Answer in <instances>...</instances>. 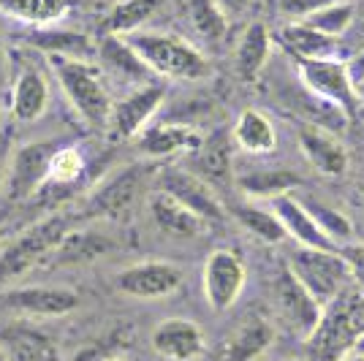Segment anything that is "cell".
Wrapping results in <instances>:
<instances>
[{
	"instance_id": "1f68e13d",
	"label": "cell",
	"mask_w": 364,
	"mask_h": 361,
	"mask_svg": "<svg viewBox=\"0 0 364 361\" xmlns=\"http://www.w3.org/2000/svg\"><path fill=\"white\" fill-rule=\"evenodd\" d=\"M161 9V0H117L104 16V36H131L144 31V22Z\"/></svg>"
},
{
	"instance_id": "44dd1931",
	"label": "cell",
	"mask_w": 364,
	"mask_h": 361,
	"mask_svg": "<svg viewBox=\"0 0 364 361\" xmlns=\"http://www.w3.org/2000/svg\"><path fill=\"white\" fill-rule=\"evenodd\" d=\"M147 207H150V217L155 228L161 234L171 237V239H196L207 228V223L201 217H196L191 210H185L177 198L161 193V190L152 193Z\"/></svg>"
},
{
	"instance_id": "74e56055",
	"label": "cell",
	"mask_w": 364,
	"mask_h": 361,
	"mask_svg": "<svg viewBox=\"0 0 364 361\" xmlns=\"http://www.w3.org/2000/svg\"><path fill=\"white\" fill-rule=\"evenodd\" d=\"M340 253H343L346 264H348L350 283H353V288L364 293V244H350L348 242Z\"/></svg>"
},
{
	"instance_id": "d6986e66",
	"label": "cell",
	"mask_w": 364,
	"mask_h": 361,
	"mask_svg": "<svg viewBox=\"0 0 364 361\" xmlns=\"http://www.w3.org/2000/svg\"><path fill=\"white\" fill-rule=\"evenodd\" d=\"M204 136L198 134L196 128L191 125H171V122H161V125H147L141 134L136 136L139 150L144 152L147 158L155 161H166L174 155H185V152H193L201 147Z\"/></svg>"
},
{
	"instance_id": "f546056e",
	"label": "cell",
	"mask_w": 364,
	"mask_h": 361,
	"mask_svg": "<svg viewBox=\"0 0 364 361\" xmlns=\"http://www.w3.org/2000/svg\"><path fill=\"white\" fill-rule=\"evenodd\" d=\"M231 215L240 226L253 234L258 242L264 244H280L286 242V228L277 220V215L272 212L269 204H261V201H245V204H234L231 207Z\"/></svg>"
},
{
	"instance_id": "f1b7e54d",
	"label": "cell",
	"mask_w": 364,
	"mask_h": 361,
	"mask_svg": "<svg viewBox=\"0 0 364 361\" xmlns=\"http://www.w3.org/2000/svg\"><path fill=\"white\" fill-rule=\"evenodd\" d=\"M95 58L107 65L109 71L120 74L122 79H131V82H150V71L147 65L139 60V55L128 46V41L122 36H104L98 44H95Z\"/></svg>"
},
{
	"instance_id": "83f0119b",
	"label": "cell",
	"mask_w": 364,
	"mask_h": 361,
	"mask_svg": "<svg viewBox=\"0 0 364 361\" xmlns=\"http://www.w3.org/2000/svg\"><path fill=\"white\" fill-rule=\"evenodd\" d=\"M280 41L296 60H326L340 58V38H329L323 33L307 28L304 22H291L280 28Z\"/></svg>"
},
{
	"instance_id": "2e32d148",
	"label": "cell",
	"mask_w": 364,
	"mask_h": 361,
	"mask_svg": "<svg viewBox=\"0 0 364 361\" xmlns=\"http://www.w3.org/2000/svg\"><path fill=\"white\" fill-rule=\"evenodd\" d=\"M296 141L302 150L304 161L313 166L323 177H343L350 166V155L346 150V144L326 128L304 122L296 131Z\"/></svg>"
},
{
	"instance_id": "277c9868",
	"label": "cell",
	"mask_w": 364,
	"mask_h": 361,
	"mask_svg": "<svg viewBox=\"0 0 364 361\" xmlns=\"http://www.w3.org/2000/svg\"><path fill=\"white\" fill-rule=\"evenodd\" d=\"M68 228H71V217L55 212L49 217L36 220L11 242L0 244V291L9 288V283L25 277L33 266L44 264Z\"/></svg>"
},
{
	"instance_id": "f6af8a7d",
	"label": "cell",
	"mask_w": 364,
	"mask_h": 361,
	"mask_svg": "<svg viewBox=\"0 0 364 361\" xmlns=\"http://www.w3.org/2000/svg\"><path fill=\"white\" fill-rule=\"evenodd\" d=\"M353 95H356V104H364V76L353 82Z\"/></svg>"
},
{
	"instance_id": "7a4b0ae2",
	"label": "cell",
	"mask_w": 364,
	"mask_h": 361,
	"mask_svg": "<svg viewBox=\"0 0 364 361\" xmlns=\"http://www.w3.org/2000/svg\"><path fill=\"white\" fill-rule=\"evenodd\" d=\"M364 340V293L348 288L321 313L318 326L304 340L307 361H340Z\"/></svg>"
},
{
	"instance_id": "bcb514c9",
	"label": "cell",
	"mask_w": 364,
	"mask_h": 361,
	"mask_svg": "<svg viewBox=\"0 0 364 361\" xmlns=\"http://www.w3.org/2000/svg\"><path fill=\"white\" fill-rule=\"evenodd\" d=\"M340 361H364V350L362 347H353V350H348Z\"/></svg>"
},
{
	"instance_id": "d4e9b609",
	"label": "cell",
	"mask_w": 364,
	"mask_h": 361,
	"mask_svg": "<svg viewBox=\"0 0 364 361\" xmlns=\"http://www.w3.org/2000/svg\"><path fill=\"white\" fill-rule=\"evenodd\" d=\"M231 136L213 134L210 139L201 141V147L193 152V163L201 180L210 188H223V185H234V163H231Z\"/></svg>"
},
{
	"instance_id": "8fae6325",
	"label": "cell",
	"mask_w": 364,
	"mask_h": 361,
	"mask_svg": "<svg viewBox=\"0 0 364 361\" xmlns=\"http://www.w3.org/2000/svg\"><path fill=\"white\" fill-rule=\"evenodd\" d=\"M164 101H166V85L144 82L141 87H136L134 92H128L125 98L112 104L107 131L114 139H122V141L125 139H136L152 122V117L161 112Z\"/></svg>"
},
{
	"instance_id": "5b68a950",
	"label": "cell",
	"mask_w": 364,
	"mask_h": 361,
	"mask_svg": "<svg viewBox=\"0 0 364 361\" xmlns=\"http://www.w3.org/2000/svg\"><path fill=\"white\" fill-rule=\"evenodd\" d=\"M289 269L321 307H326L340 293L353 288L348 264L337 247L318 250V247H299L296 244V250L289 258Z\"/></svg>"
},
{
	"instance_id": "f35d334b",
	"label": "cell",
	"mask_w": 364,
	"mask_h": 361,
	"mask_svg": "<svg viewBox=\"0 0 364 361\" xmlns=\"http://www.w3.org/2000/svg\"><path fill=\"white\" fill-rule=\"evenodd\" d=\"M334 0H277V9H280V14L291 16L294 22H299L304 16H310L313 11H318L323 6H329Z\"/></svg>"
},
{
	"instance_id": "836d02e7",
	"label": "cell",
	"mask_w": 364,
	"mask_h": 361,
	"mask_svg": "<svg viewBox=\"0 0 364 361\" xmlns=\"http://www.w3.org/2000/svg\"><path fill=\"white\" fill-rule=\"evenodd\" d=\"M0 345L9 350L11 361H60L58 347L52 345L49 337L36 329H25V326L6 331Z\"/></svg>"
},
{
	"instance_id": "4fadbf2b",
	"label": "cell",
	"mask_w": 364,
	"mask_h": 361,
	"mask_svg": "<svg viewBox=\"0 0 364 361\" xmlns=\"http://www.w3.org/2000/svg\"><path fill=\"white\" fill-rule=\"evenodd\" d=\"M299 65V79L307 90L318 101L337 106L348 114L356 106L353 95V82L348 76V65L340 58H326V60H296Z\"/></svg>"
},
{
	"instance_id": "8d00e7d4",
	"label": "cell",
	"mask_w": 364,
	"mask_h": 361,
	"mask_svg": "<svg viewBox=\"0 0 364 361\" xmlns=\"http://www.w3.org/2000/svg\"><path fill=\"white\" fill-rule=\"evenodd\" d=\"M302 204L304 210L310 212L313 223L321 228V234L332 242L334 247L337 244H348V239L353 237V226H350V220L343 212L329 207V204H321V201H302Z\"/></svg>"
},
{
	"instance_id": "d6a6232c",
	"label": "cell",
	"mask_w": 364,
	"mask_h": 361,
	"mask_svg": "<svg viewBox=\"0 0 364 361\" xmlns=\"http://www.w3.org/2000/svg\"><path fill=\"white\" fill-rule=\"evenodd\" d=\"M185 16L193 33L207 46H220L228 36V16L215 0H188Z\"/></svg>"
},
{
	"instance_id": "d590c367",
	"label": "cell",
	"mask_w": 364,
	"mask_h": 361,
	"mask_svg": "<svg viewBox=\"0 0 364 361\" xmlns=\"http://www.w3.org/2000/svg\"><path fill=\"white\" fill-rule=\"evenodd\" d=\"M85 171H87V161H85L82 150L74 147V144H60L58 152L52 155L46 188H71V185H76V182L85 177Z\"/></svg>"
},
{
	"instance_id": "f907efd6",
	"label": "cell",
	"mask_w": 364,
	"mask_h": 361,
	"mask_svg": "<svg viewBox=\"0 0 364 361\" xmlns=\"http://www.w3.org/2000/svg\"><path fill=\"white\" fill-rule=\"evenodd\" d=\"M286 361H299V359H286Z\"/></svg>"
},
{
	"instance_id": "30bf717a",
	"label": "cell",
	"mask_w": 364,
	"mask_h": 361,
	"mask_svg": "<svg viewBox=\"0 0 364 361\" xmlns=\"http://www.w3.org/2000/svg\"><path fill=\"white\" fill-rule=\"evenodd\" d=\"M182 283H185V274L180 266L171 261H158V258L131 264L114 274V288L122 296L141 301L166 299L180 291Z\"/></svg>"
},
{
	"instance_id": "ab89813d",
	"label": "cell",
	"mask_w": 364,
	"mask_h": 361,
	"mask_svg": "<svg viewBox=\"0 0 364 361\" xmlns=\"http://www.w3.org/2000/svg\"><path fill=\"white\" fill-rule=\"evenodd\" d=\"M114 343H117V334H114L112 340H101V343L85 345L71 361H109V359H114V350H117Z\"/></svg>"
},
{
	"instance_id": "b9f144b4",
	"label": "cell",
	"mask_w": 364,
	"mask_h": 361,
	"mask_svg": "<svg viewBox=\"0 0 364 361\" xmlns=\"http://www.w3.org/2000/svg\"><path fill=\"white\" fill-rule=\"evenodd\" d=\"M215 3H218V6L223 9V14L231 19V16H240V14H245V11H250L256 0H215Z\"/></svg>"
},
{
	"instance_id": "8992f818",
	"label": "cell",
	"mask_w": 364,
	"mask_h": 361,
	"mask_svg": "<svg viewBox=\"0 0 364 361\" xmlns=\"http://www.w3.org/2000/svg\"><path fill=\"white\" fill-rule=\"evenodd\" d=\"M60 141H25L11 150L9 158V171H6V188L3 196L9 204H25L36 198L49 182V166L52 155L58 152Z\"/></svg>"
},
{
	"instance_id": "5bb4252c",
	"label": "cell",
	"mask_w": 364,
	"mask_h": 361,
	"mask_svg": "<svg viewBox=\"0 0 364 361\" xmlns=\"http://www.w3.org/2000/svg\"><path fill=\"white\" fill-rule=\"evenodd\" d=\"M144 182V168L141 166H125L117 168L112 177H104L92 188L90 198L85 201V215L90 217H122L134 207L139 190Z\"/></svg>"
},
{
	"instance_id": "e575fe53",
	"label": "cell",
	"mask_w": 364,
	"mask_h": 361,
	"mask_svg": "<svg viewBox=\"0 0 364 361\" xmlns=\"http://www.w3.org/2000/svg\"><path fill=\"white\" fill-rule=\"evenodd\" d=\"M353 19H356V6L350 0H334V3L313 11V14L299 19V22H304L313 31L323 33V36H329V38H340L353 25Z\"/></svg>"
},
{
	"instance_id": "484cf974",
	"label": "cell",
	"mask_w": 364,
	"mask_h": 361,
	"mask_svg": "<svg viewBox=\"0 0 364 361\" xmlns=\"http://www.w3.org/2000/svg\"><path fill=\"white\" fill-rule=\"evenodd\" d=\"M231 144L247 155H272L277 147L274 122L258 109H245L231 128Z\"/></svg>"
},
{
	"instance_id": "ba28073f",
	"label": "cell",
	"mask_w": 364,
	"mask_h": 361,
	"mask_svg": "<svg viewBox=\"0 0 364 361\" xmlns=\"http://www.w3.org/2000/svg\"><path fill=\"white\" fill-rule=\"evenodd\" d=\"M272 299H274V313L280 318V323L294 337L307 340L313 334V329L318 326L323 307L304 291V286L291 274L289 266H283V269L274 274Z\"/></svg>"
},
{
	"instance_id": "7dc6e473",
	"label": "cell",
	"mask_w": 364,
	"mask_h": 361,
	"mask_svg": "<svg viewBox=\"0 0 364 361\" xmlns=\"http://www.w3.org/2000/svg\"><path fill=\"white\" fill-rule=\"evenodd\" d=\"M0 361H11V356H9V350L0 345Z\"/></svg>"
},
{
	"instance_id": "c3c4849f",
	"label": "cell",
	"mask_w": 364,
	"mask_h": 361,
	"mask_svg": "<svg viewBox=\"0 0 364 361\" xmlns=\"http://www.w3.org/2000/svg\"><path fill=\"white\" fill-rule=\"evenodd\" d=\"M3 223H6V215L0 212V244H3Z\"/></svg>"
},
{
	"instance_id": "52a82bcc",
	"label": "cell",
	"mask_w": 364,
	"mask_h": 361,
	"mask_svg": "<svg viewBox=\"0 0 364 361\" xmlns=\"http://www.w3.org/2000/svg\"><path fill=\"white\" fill-rule=\"evenodd\" d=\"M245 280H247V269L237 250H226V247L213 250L201 269V291L210 310L213 313L231 310L242 296Z\"/></svg>"
},
{
	"instance_id": "7bdbcfd3",
	"label": "cell",
	"mask_w": 364,
	"mask_h": 361,
	"mask_svg": "<svg viewBox=\"0 0 364 361\" xmlns=\"http://www.w3.org/2000/svg\"><path fill=\"white\" fill-rule=\"evenodd\" d=\"M9 79H11V60H9L6 38L0 33V90H9Z\"/></svg>"
},
{
	"instance_id": "4dcf8cb0",
	"label": "cell",
	"mask_w": 364,
	"mask_h": 361,
	"mask_svg": "<svg viewBox=\"0 0 364 361\" xmlns=\"http://www.w3.org/2000/svg\"><path fill=\"white\" fill-rule=\"evenodd\" d=\"M0 11L25 28H52L71 11V0H0Z\"/></svg>"
},
{
	"instance_id": "60d3db41",
	"label": "cell",
	"mask_w": 364,
	"mask_h": 361,
	"mask_svg": "<svg viewBox=\"0 0 364 361\" xmlns=\"http://www.w3.org/2000/svg\"><path fill=\"white\" fill-rule=\"evenodd\" d=\"M11 139H14V131L11 128H0V193L6 188V171H9V158H11Z\"/></svg>"
},
{
	"instance_id": "7c38bea8",
	"label": "cell",
	"mask_w": 364,
	"mask_h": 361,
	"mask_svg": "<svg viewBox=\"0 0 364 361\" xmlns=\"http://www.w3.org/2000/svg\"><path fill=\"white\" fill-rule=\"evenodd\" d=\"M158 190L168 193L171 198H177L185 210H191L204 223L223 220V215H226L223 201L215 193V188H210L198 174L188 171V168H180V166L161 168V174H158Z\"/></svg>"
},
{
	"instance_id": "ac0fdd59",
	"label": "cell",
	"mask_w": 364,
	"mask_h": 361,
	"mask_svg": "<svg viewBox=\"0 0 364 361\" xmlns=\"http://www.w3.org/2000/svg\"><path fill=\"white\" fill-rule=\"evenodd\" d=\"M274 343V326L258 313H250L220 345V361H256Z\"/></svg>"
},
{
	"instance_id": "7402d4cb",
	"label": "cell",
	"mask_w": 364,
	"mask_h": 361,
	"mask_svg": "<svg viewBox=\"0 0 364 361\" xmlns=\"http://www.w3.org/2000/svg\"><path fill=\"white\" fill-rule=\"evenodd\" d=\"M269 207H272L277 220L286 228V237H291L299 247H318V250L334 247L332 242L321 234V228L313 223L310 212L304 210L302 198H296L294 193H286V196L269 201Z\"/></svg>"
},
{
	"instance_id": "cb8c5ba5",
	"label": "cell",
	"mask_w": 364,
	"mask_h": 361,
	"mask_svg": "<svg viewBox=\"0 0 364 361\" xmlns=\"http://www.w3.org/2000/svg\"><path fill=\"white\" fill-rule=\"evenodd\" d=\"M22 44L44 52L46 58H76V60H92L95 44L90 36L74 31H52V28H28L22 36Z\"/></svg>"
},
{
	"instance_id": "e0dca14e",
	"label": "cell",
	"mask_w": 364,
	"mask_h": 361,
	"mask_svg": "<svg viewBox=\"0 0 364 361\" xmlns=\"http://www.w3.org/2000/svg\"><path fill=\"white\" fill-rule=\"evenodd\" d=\"M152 350L166 361H196L204 347V331L191 318H166L152 329Z\"/></svg>"
},
{
	"instance_id": "9c48e42d",
	"label": "cell",
	"mask_w": 364,
	"mask_h": 361,
	"mask_svg": "<svg viewBox=\"0 0 364 361\" xmlns=\"http://www.w3.org/2000/svg\"><path fill=\"white\" fill-rule=\"evenodd\" d=\"M82 304L74 288L63 286H14L0 291V313L28 318H60Z\"/></svg>"
},
{
	"instance_id": "6da1fadb",
	"label": "cell",
	"mask_w": 364,
	"mask_h": 361,
	"mask_svg": "<svg viewBox=\"0 0 364 361\" xmlns=\"http://www.w3.org/2000/svg\"><path fill=\"white\" fill-rule=\"evenodd\" d=\"M128 46L139 55L152 76H164L171 82H198L213 74L210 58L185 41L182 36L161 31H136L125 36Z\"/></svg>"
},
{
	"instance_id": "603a6c76",
	"label": "cell",
	"mask_w": 364,
	"mask_h": 361,
	"mask_svg": "<svg viewBox=\"0 0 364 361\" xmlns=\"http://www.w3.org/2000/svg\"><path fill=\"white\" fill-rule=\"evenodd\" d=\"M272 55V33L264 22H250L234 46V71L242 82H256Z\"/></svg>"
},
{
	"instance_id": "4316f807",
	"label": "cell",
	"mask_w": 364,
	"mask_h": 361,
	"mask_svg": "<svg viewBox=\"0 0 364 361\" xmlns=\"http://www.w3.org/2000/svg\"><path fill=\"white\" fill-rule=\"evenodd\" d=\"M234 185L242 190L250 201H274V198L286 196V193H294L302 180L289 171V168H253L247 171L245 177H234Z\"/></svg>"
},
{
	"instance_id": "681fc988",
	"label": "cell",
	"mask_w": 364,
	"mask_h": 361,
	"mask_svg": "<svg viewBox=\"0 0 364 361\" xmlns=\"http://www.w3.org/2000/svg\"><path fill=\"white\" fill-rule=\"evenodd\" d=\"M109 361H128V359H120V356H114V359H109Z\"/></svg>"
},
{
	"instance_id": "3957f363",
	"label": "cell",
	"mask_w": 364,
	"mask_h": 361,
	"mask_svg": "<svg viewBox=\"0 0 364 361\" xmlns=\"http://www.w3.org/2000/svg\"><path fill=\"white\" fill-rule=\"evenodd\" d=\"M49 71L58 79L63 95L68 98V104L76 114L82 117L85 125L90 128H107L109 112H112V95H109L107 79L101 65L92 60H76V58H46Z\"/></svg>"
},
{
	"instance_id": "ffe728a7",
	"label": "cell",
	"mask_w": 364,
	"mask_h": 361,
	"mask_svg": "<svg viewBox=\"0 0 364 361\" xmlns=\"http://www.w3.org/2000/svg\"><path fill=\"white\" fill-rule=\"evenodd\" d=\"M114 250L112 237H107L98 228H68L55 250L49 253L46 261H52L55 266H76V264H87V261H98Z\"/></svg>"
},
{
	"instance_id": "ee69618b",
	"label": "cell",
	"mask_w": 364,
	"mask_h": 361,
	"mask_svg": "<svg viewBox=\"0 0 364 361\" xmlns=\"http://www.w3.org/2000/svg\"><path fill=\"white\" fill-rule=\"evenodd\" d=\"M348 65V76H350V82H356V79H362L364 76V49L353 58L350 63H346Z\"/></svg>"
},
{
	"instance_id": "9a60e30c",
	"label": "cell",
	"mask_w": 364,
	"mask_h": 361,
	"mask_svg": "<svg viewBox=\"0 0 364 361\" xmlns=\"http://www.w3.org/2000/svg\"><path fill=\"white\" fill-rule=\"evenodd\" d=\"M49 106V79L44 68L25 63L14 79H9V112L14 122H36L46 114Z\"/></svg>"
}]
</instances>
